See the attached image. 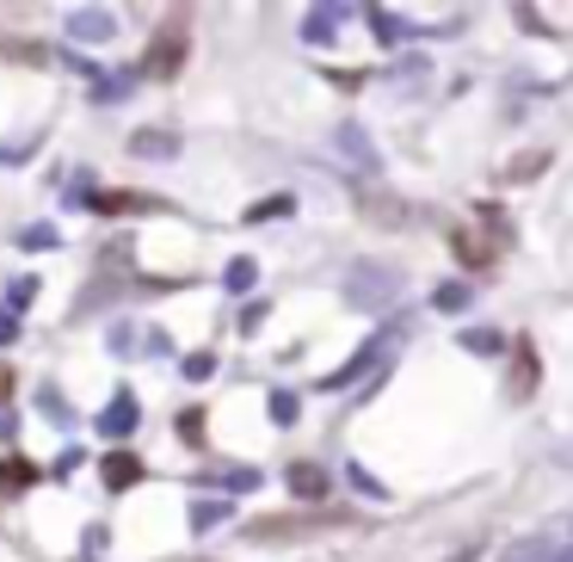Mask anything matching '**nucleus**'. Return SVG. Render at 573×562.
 Instances as JSON below:
<instances>
[{"label":"nucleus","mask_w":573,"mask_h":562,"mask_svg":"<svg viewBox=\"0 0 573 562\" xmlns=\"http://www.w3.org/2000/svg\"><path fill=\"white\" fill-rule=\"evenodd\" d=\"M186 43H191V25L186 20H167L161 32H154L149 57H142V75H149V80H173L179 68H186Z\"/></svg>","instance_id":"obj_1"},{"label":"nucleus","mask_w":573,"mask_h":562,"mask_svg":"<svg viewBox=\"0 0 573 562\" xmlns=\"http://www.w3.org/2000/svg\"><path fill=\"white\" fill-rule=\"evenodd\" d=\"M450 248H457L462 266H487V260H494V253L506 248V223H499L494 204L481 211V229H457V235H450Z\"/></svg>","instance_id":"obj_2"},{"label":"nucleus","mask_w":573,"mask_h":562,"mask_svg":"<svg viewBox=\"0 0 573 562\" xmlns=\"http://www.w3.org/2000/svg\"><path fill=\"white\" fill-rule=\"evenodd\" d=\"M395 291H402V272H389V266H358L345 278V297H352L358 310H382Z\"/></svg>","instance_id":"obj_3"},{"label":"nucleus","mask_w":573,"mask_h":562,"mask_svg":"<svg viewBox=\"0 0 573 562\" xmlns=\"http://www.w3.org/2000/svg\"><path fill=\"white\" fill-rule=\"evenodd\" d=\"M358 211L370 216L377 229H402L407 216H413V211L402 204V198H395V192H382V186H358Z\"/></svg>","instance_id":"obj_4"},{"label":"nucleus","mask_w":573,"mask_h":562,"mask_svg":"<svg viewBox=\"0 0 573 562\" xmlns=\"http://www.w3.org/2000/svg\"><path fill=\"white\" fill-rule=\"evenodd\" d=\"M321 513H303V520H253L247 538L253 544H284V538H308V532H321Z\"/></svg>","instance_id":"obj_5"},{"label":"nucleus","mask_w":573,"mask_h":562,"mask_svg":"<svg viewBox=\"0 0 573 562\" xmlns=\"http://www.w3.org/2000/svg\"><path fill=\"white\" fill-rule=\"evenodd\" d=\"M512 402H531L536 396V340L531 334H518V347H512Z\"/></svg>","instance_id":"obj_6"},{"label":"nucleus","mask_w":573,"mask_h":562,"mask_svg":"<svg viewBox=\"0 0 573 562\" xmlns=\"http://www.w3.org/2000/svg\"><path fill=\"white\" fill-rule=\"evenodd\" d=\"M68 38L105 43V38H117V20L105 13V7H80V13H68Z\"/></svg>","instance_id":"obj_7"},{"label":"nucleus","mask_w":573,"mask_h":562,"mask_svg":"<svg viewBox=\"0 0 573 562\" xmlns=\"http://www.w3.org/2000/svg\"><path fill=\"white\" fill-rule=\"evenodd\" d=\"M136 421H142V414H136V396H130V389H117V396H112V408L99 414V433H105V439H130V433H136Z\"/></svg>","instance_id":"obj_8"},{"label":"nucleus","mask_w":573,"mask_h":562,"mask_svg":"<svg viewBox=\"0 0 573 562\" xmlns=\"http://www.w3.org/2000/svg\"><path fill=\"white\" fill-rule=\"evenodd\" d=\"M333 142H340V155H352V161H358L364 174L377 167V142H370V136H364L358 124H340V130H333Z\"/></svg>","instance_id":"obj_9"},{"label":"nucleus","mask_w":573,"mask_h":562,"mask_svg":"<svg viewBox=\"0 0 573 562\" xmlns=\"http://www.w3.org/2000/svg\"><path fill=\"white\" fill-rule=\"evenodd\" d=\"M290 495H296V501H321L327 495V470L321 464H290Z\"/></svg>","instance_id":"obj_10"},{"label":"nucleus","mask_w":573,"mask_h":562,"mask_svg":"<svg viewBox=\"0 0 573 562\" xmlns=\"http://www.w3.org/2000/svg\"><path fill=\"white\" fill-rule=\"evenodd\" d=\"M130 149H136V155H149V161H173V155H179V136H173V130H136Z\"/></svg>","instance_id":"obj_11"},{"label":"nucleus","mask_w":573,"mask_h":562,"mask_svg":"<svg viewBox=\"0 0 573 562\" xmlns=\"http://www.w3.org/2000/svg\"><path fill=\"white\" fill-rule=\"evenodd\" d=\"M142 483V458L136 451H112L105 458V488H136Z\"/></svg>","instance_id":"obj_12"},{"label":"nucleus","mask_w":573,"mask_h":562,"mask_svg":"<svg viewBox=\"0 0 573 562\" xmlns=\"http://www.w3.org/2000/svg\"><path fill=\"white\" fill-rule=\"evenodd\" d=\"M0 62H31V68H43V62H50V50H43V43H31V38H7V43H0Z\"/></svg>","instance_id":"obj_13"},{"label":"nucleus","mask_w":573,"mask_h":562,"mask_svg":"<svg viewBox=\"0 0 573 562\" xmlns=\"http://www.w3.org/2000/svg\"><path fill=\"white\" fill-rule=\"evenodd\" d=\"M296 211V198L278 192V198H259V204H247V223H271V216H290Z\"/></svg>","instance_id":"obj_14"},{"label":"nucleus","mask_w":573,"mask_h":562,"mask_svg":"<svg viewBox=\"0 0 573 562\" xmlns=\"http://www.w3.org/2000/svg\"><path fill=\"white\" fill-rule=\"evenodd\" d=\"M99 211H161V198H136V192H105L99 198Z\"/></svg>","instance_id":"obj_15"},{"label":"nucleus","mask_w":573,"mask_h":562,"mask_svg":"<svg viewBox=\"0 0 573 562\" xmlns=\"http://www.w3.org/2000/svg\"><path fill=\"white\" fill-rule=\"evenodd\" d=\"M469 297H475V291H469L462 278H450V285H438V297H432V303H438L444 315H457V310H469Z\"/></svg>","instance_id":"obj_16"},{"label":"nucleus","mask_w":573,"mask_h":562,"mask_svg":"<svg viewBox=\"0 0 573 562\" xmlns=\"http://www.w3.org/2000/svg\"><path fill=\"white\" fill-rule=\"evenodd\" d=\"M0 483H7V488H25V483H38V470L25 464V458H0Z\"/></svg>","instance_id":"obj_17"},{"label":"nucleus","mask_w":573,"mask_h":562,"mask_svg":"<svg viewBox=\"0 0 573 562\" xmlns=\"http://www.w3.org/2000/svg\"><path fill=\"white\" fill-rule=\"evenodd\" d=\"M543 167H549V155H543V149H531V155H518L512 167H506V179H536Z\"/></svg>","instance_id":"obj_18"},{"label":"nucleus","mask_w":573,"mask_h":562,"mask_svg":"<svg viewBox=\"0 0 573 562\" xmlns=\"http://www.w3.org/2000/svg\"><path fill=\"white\" fill-rule=\"evenodd\" d=\"M222 513H229V501H198V507H191V532H211Z\"/></svg>","instance_id":"obj_19"},{"label":"nucleus","mask_w":573,"mask_h":562,"mask_svg":"<svg viewBox=\"0 0 573 562\" xmlns=\"http://www.w3.org/2000/svg\"><path fill=\"white\" fill-rule=\"evenodd\" d=\"M253 278H259V266H253V260H234L222 285H229V291H253Z\"/></svg>","instance_id":"obj_20"},{"label":"nucleus","mask_w":573,"mask_h":562,"mask_svg":"<svg viewBox=\"0 0 573 562\" xmlns=\"http://www.w3.org/2000/svg\"><path fill=\"white\" fill-rule=\"evenodd\" d=\"M271 421H278V427H290V421H296V396H290V389H278V396H271Z\"/></svg>","instance_id":"obj_21"},{"label":"nucleus","mask_w":573,"mask_h":562,"mask_svg":"<svg viewBox=\"0 0 573 562\" xmlns=\"http://www.w3.org/2000/svg\"><path fill=\"white\" fill-rule=\"evenodd\" d=\"M462 347H469V352H499V334H487V328H469V334H462Z\"/></svg>","instance_id":"obj_22"},{"label":"nucleus","mask_w":573,"mask_h":562,"mask_svg":"<svg viewBox=\"0 0 573 562\" xmlns=\"http://www.w3.org/2000/svg\"><path fill=\"white\" fill-rule=\"evenodd\" d=\"M216 371V352H191L186 359V377H211Z\"/></svg>","instance_id":"obj_23"},{"label":"nucleus","mask_w":573,"mask_h":562,"mask_svg":"<svg viewBox=\"0 0 573 562\" xmlns=\"http://www.w3.org/2000/svg\"><path fill=\"white\" fill-rule=\"evenodd\" d=\"M130 87H136L130 75H117V80H99L93 93H99V99H124V93H130Z\"/></svg>","instance_id":"obj_24"},{"label":"nucleus","mask_w":573,"mask_h":562,"mask_svg":"<svg viewBox=\"0 0 573 562\" xmlns=\"http://www.w3.org/2000/svg\"><path fill=\"white\" fill-rule=\"evenodd\" d=\"M303 38H308V43H327V38H333V25H327V20H321V13H308V25H303Z\"/></svg>","instance_id":"obj_25"},{"label":"nucleus","mask_w":573,"mask_h":562,"mask_svg":"<svg viewBox=\"0 0 573 562\" xmlns=\"http://www.w3.org/2000/svg\"><path fill=\"white\" fill-rule=\"evenodd\" d=\"M370 20H377V38H389V43L402 38V25H395V13H382V7H377V13H370Z\"/></svg>","instance_id":"obj_26"},{"label":"nucleus","mask_w":573,"mask_h":562,"mask_svg":"<svg viewBox=\"0 0 573 562\" xmlns=\"http://www.w3.org/2000/svg\"><path fill=\"white\" fill-rule=\"evenodd\" d=\"M13 340H20V315L7 310V315H0V347H13Z\"/></svg>","instance_id":"obj_27"},{"label":"nucleus","mask_w":573,"mask_h":562,"mask_svg":"<svg viewBox=\"0 0 573 562\" xmlns=\"http://www.w3.org/2000/svg\"><path fill=\"white\" fill-rule=\"evenodd\" d=\"M7 384H13V377H7V371H0V396H7Z\"/></svg>","instance_id":"obj_28"},{"label":"nucleus","mask_w":573,"mask_h":562,"mask_svg":"<svg viewBox=\"0 0 573 562\" xmlns=\"http://www.w3.org/2000/svg\"><path fill=\"white\" fill-rule=\"evenodd\" d=\"M561 562H573V557H561Z\"/></svg>","instance_id":"obj_29"}]
</instances>
